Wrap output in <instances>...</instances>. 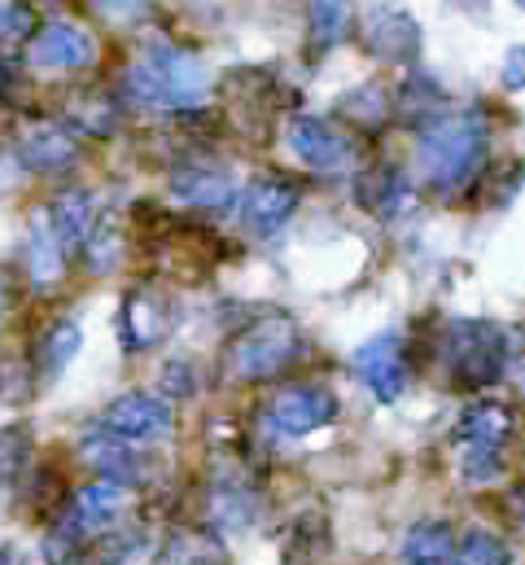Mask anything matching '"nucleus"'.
I'll list each match as a JSON object with an SVG mask.
<instances>
[{"label":"nucleus","instance_id":"nucleus-1","mask_svg":"<svg viewBox=\"0 0 525 565\" xmlns=\"http://www.w3.org/2000/svg\"><path fill=\"white\" fill-rule=\"evenodd\" d=\"M298 355H302L298 324L285 320V316H267V320H255L250 329H242L233 338V347L224 355V369L237 382H267V377L285 373Z\"/></svg>","mask_w":525,"mask_h":565},{"label":"nucleus","instance_id":"nucleus-2","mask_svg":"<svg viewBox=\"0 0 525 565\" xmlns=\"http://www.w3.org/2000/svg\"><path fill=\"white\" fill-rule=\"evenodd\" d=\"M486 149V128L478 115H451L442 124H433L425 137H420V171L433 189H451L460 180H469V171L478 167Z\"/></svg>","mask_w":525,"mask_h":565},{"label":"nucleus","instance_id":"nucleus-3","mask_svg":"<svg viewBox=\"0 0 525 565\" xmlns=\"http://www.w3.org/2000/svg\"><path fill=\"white\" fill-rule=\"evenodd\" d=\"M206 88V71L197 66V57H189L184 49H149L144 62L131 71V93L144 106H193Z\"/></svg>","mask_w":525,"mask_h":565},{"label":"nucleus","instance_id":"nucleus-4","mask_svg":"<svg viewBox=\"0 0 525 565\" xmlns=\"http://www.w3.org/2000/svg\"><path fill=\"white\" fill-rule=\"evenodd\" d=\"M442 360H447V373L460 382V386H491L504 377V364H508V342L495 324L486 320H456L447 329V347H442Z\"/></svg>","mask_w":525,"mask_h":565},{"label":"nucleus","instance_id":"nucleus-5","mask_svg":"<svg viewBox=\"0 0 525 565\" xmlns=\"http://www.w3.org/2000/svg\"><path fill=\"white\" fill-rule=\"evenodd\" d=\"M338 417V399H333V391H324V386H285V391H276L271 395V404H267V422L276 434H285V438H307V434H315V429H324V425Z\"/></svg>","mask_w":525,"mask_h":565},{"label":"nucleus","instance_id":"nucleus-6","mask_svg":"<svg viewBox=\"0 0 525 565\" xmlns=\"http://www.w3.org/2000/svg\"><path fill=\"white\" fill-rule=\"evenodd\" d=\"M171 404L167 399H158V395H144V391H128V395H119L115 404H106V413H101V429L106 434H115V438H124V443H158V438H167L171 434Z\"/></svg>","mask_w":525,"mask_h":565},{"label":"nucleus","instance_id":"nucleus-7","mask_svg":"<svg viewBox=\"0 0 525 565\" xmlns=\"http://www.w3.org/2000/svg\"><path fill=\"white\" fill-rule=\"evenodd\" d=\"M351 369L360 373V382L382 399L394 404L403 391H407V355H403V342L394 333H382L373 342H364L355 355H351Z\"/></svg>","mask_w":525,"mask_h":565},{"label":"nucleus","instance_id":"nucleus-8","mask_svg":"<svg viewBox=\"0 0 525 565\" xmlns=\"http://www.w3.org/2000/svg\"><path fill=\"white\" fill-rule=\"evenodd\" d=\"M293 206H298V189L289 180H255L246 189V198H242V224L255 237H271V233L285 228Z\"/></svg>","mask_w":525,"mask_h":565},{"label":"nucleus","instance_id":"nucleus-9","mask_svg":"<svg viewBox=\"0 0 525 565\" xmlns=\"http://www.w3.org/2000/svg\"><path fill=\"white\" fill-rule=\"evenodd\" d=\"M84 465L93 469V478H106V482H119V487H140V478H144V456L124 443V438H115V434H93V438H84Z\"/></svg>","mask_w":525,"mask_h":565},{"label":"nucleus","instance_id":"nucleus-10","mask_svg":"<svg viewBox=\"0 0 525 565\" xmlns=\"http://www.w3.org/2000/svg\"><path fill=\"white\" fill-rule=\"evenodd\" d=\"M31 57L44 71H79L84 62H93V40L71 22H49L31 40Z\"/></svg>","mask_w":525,"mask_h":565},{"label":"nucleus","instance_id":"nucleus-11","mask_svg":"<svg viewBox=\"0 0 525 565\" xmlns=\"http://www.w3.org/2000/svg\"><path fill=\"white\" fill-rule=\"evenodd\" d=\"M456 522L447 518H425V522H411L403 544H398V565H451L456 557Z\"/></svg>","mask_w":525,"mask_h":565},{"label":"nucleus","instance_id":"nucleus-12","mask_svg":"<svg viewBox=\"0 0 525 565\" xmlns=\"http://www.w3.org/2000/svg\"><path fill=\"white\" fill-rule=\"evenodd\" d=\"M513 413L495 399H478L464 408V417L456 422V443L460 447H504L508 451V438H513Z\"/></svg>","mask_w":525,"mask_h":565},{"label":"nucleus","instance_id":"nucleus-13","mask_svg":"<svg viewBox=\"0 0 525 565\" xmlns=\"http://www.w3.org/2000/svg\"><path fill=\"white\" fill-rule=\"evenodd\" d=\"M289 145H293L315 171H333V167H342V162L351 158V141H346L333 124H324V119H298V124L289 128Z\"/></svg>","mask_w":525,"mask_h":565},{"label":"nucleus","instance_id":"nucleus-14","mask_svg":"<svg viewBox=\"0 0 525 565\" xmlns=\"http://www.w3.org/2000/svg\"><path fill=\"white\" fill-rule=\"evenodd\" d=\"M368 44H373V53H382V57H390V62H403V57H411V53L420 49V31H416V22H411L407 13L382 9V13H373V22H368Z\"/></svg>","mask_w":525,"mask_h":565},{"label":"nucleus","instance_id":"nucleus-15","mask_svg":"<svg viewBox=\"0 0 525 565\" xmlns=\"http://www.w3.org/2000/svg\"><path fill=\"white\" fill-rule=\"evenodd\" d=\"M53 224H49V233L57 237V246L62 250H75V246H84V237H88V228H93V202L84 198V193H62L57 202H53V215H49Z\"/></svg>","mask_w":525,"mask_h":565},{"label":"nucleus","instance_id":"nucleus-16","mask_svg":"<svg viewBox=\"0 0 525 565\" xmlns=\"http://www.w3.org/2000/svg\"><path fill=\"white\" fill-rule=\"evenodd\" d=\"M162 333H167L162 307L149 294H131L128 311H124V342H128V351H149Z\"/></svg>","mask_w":525,"mask_h":565},{"label":"nucleus","instance_id":"nucleus-17","mask_svg":"<svg viewBox=\"0 0 525 565\" xmlns=\"http://www.w3.org/2000/svg\"><path fill=\"white\" fill-rule=\"evenodd\" d=\"M451 565H513V548H508V540L500 531L478 526V531H464L456 540Z\"/></svg>","mask_w":525,"mask_h":565},{"label":"nucleus","instance_id":"nucleus-18","mask_svg":"<svg viewBox=\"0 0 525 565\" xmlns=\"http://www.w3.org/2000/svg\"><path fill=\"white\" fill-rule=\"evenodd\" d=\"M75 351H79V329H75L71 320H57V324L35 342V369H40L44 377H57V373L75 360Z\"/></svg>","mask_w":525,"mask_h":565},{"label":"nucleus","instance_id":"nucleus-19","mask_svg":"<svg viewBox=\"0 0 525 565\" xmlns=\"http://www.w3.org/2000/svg\"><path fill=\"white\" fill-rule=\"evenodd\" d=\"M351 26V0H311V44L324 53Z\"/></svg>","mask_w":525,"mask_h":565},{"label":"nucleus","instance_id":"nucleus-20","mask_svg":"<svg viewBox=\"0 0 525 565\" xmlns=\"http://www.w3.org/2000/svg\"><path fill=\"white\" fill-rule=\"evenodd\" d=\"M175 193L193 206H228L233 202V184L215 171H184L175 175Z\"/></svg>","mask_w":525,"mask_h":565},{"label":"nucleus","instance_id":"nucleus-21","mask_svg":"<svg viewBox=\"0 0 525 565\" xmlns=\"http://www.w3.org/2000/svg\"><path fill=\"white\" fill-rule=\"evenodd\" d=\"M62 268H66V250L57 246V237L49 233V224L31 228V277L40 285H49L62 277Z\"/></svg>","mask_w":525,"mask_h":565},{"label":"nucleus","instance_id":"nucleus-22","mask_svg":"<svg viewBox=\"0 0 525 565\" xmlns=\"http://www.w3.org/2000/svg\"><path fill=\"white\" fill-rule=\"evenodd\" d=\"M26 158L35 167H62L71 158V137L62 128H40L31 141H26Z\"/></svg>","mask_w":525,"mask_h":565},{"label":"nucleus","instance_id":"nucleus-23","mask_svg":"<svg viewBox=\"0 0 525 565\" xmlns=\"http://www.w3.org/2000/svg\"><path fill=\"white\" fill-rule=\"evenodd\" d=\"M26 26V13L18 9V4H0V40H9V35H18Z\"/></svg>","mask_w":525,"mask_h":565},{"label":"nucleus","instance_id":"nucleus-24","mask_svg":"<svg viewBox=\"0 0 525 565\" xmlns=\"http://www.w3.org/2000/svg\"><path fill=\"white\" fill-rule=\"evenodd\" d=\"M504 79H508L513 88H522V84H525V49H517V53L508 57V71H504Z\"/></svg>","mask_w":525,"mask_h":565},{"label":"nucleus","instance_id":"nucleus-25","mask_svg":"<svg viewBox=\"0 0 525 565\" xmlns=\"http://www.w3.org/2000/svg\"><path fill=\"white\" fill-rule=\"evenodd\" d=\"M0 565H22V557H18L13 548H4V553H0Z\"/></svg>","mask_w":525,"mask_h":565},{"label":"nucleus","instance_id":"nucleus-26","mask_svg":"<svg viewBox=\"0 0 525 565\" xmlns=\"http://www.w3.org/2000/svg\"><path fill=\"white\" fill-rule=\"evenodd\" d=\"M4 302H9V294H4V281H0V311H4Z\"/></svg>","mask_w":525,"mask_h":565},{"label":"nucleus","instance_id":"nucleus-27","mask_svg":"<svg viewBox=\"0 0 525 565\" xmlns=\"http://www.w3.org/2000/svg\"><path fill=\"white\" fill-rule=\"evenodd\" d=\"M517 4H525V0H517Z\"/></svg>","mask_w":525,"mask_h":565}]
</instances>
